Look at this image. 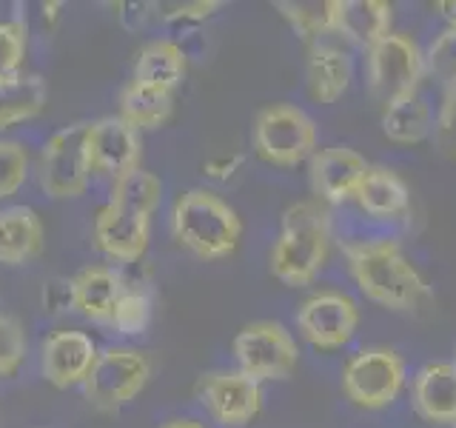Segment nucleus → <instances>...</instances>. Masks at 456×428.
<instances>
[{
	"label": "nucleus",
	"instance_id": "nucleus-1",
	"mask_svg": "<svg viewBox=\"0 0 456 428\" xmlns=\"http://www.w3.org/2000/svg\"><path fill=\"white\" fill-rule=\"evenodd\" d=\"M346 260L351 277L370 303L391 311H411L428 297V283L394 240L348 243Z\"/></svg>",
	"mask_w": 456,
	"mask_h": 428
},
{
	"label": "nucleus",
	"instance_id": "nucleus-2",
	"mask_svg": "<svg viewBox=\"0 0 456 428\" xmlns=\"http://www.w3.org/2000/svg\"><path fill=\"white\" fill-rule=\"evenodd\" d=\"M331 254V218L320 200H299L282 211L280 235L271 249V275L289 289H303L320 277Z\"/></svg>",
	"mask_w": 456,
	"mask_h": 428
},
{
	"label": "nucleus",
	"instance_id": "nucleus-3",
	"mask_svg": "<svg viewBox=\"0 0 456 428\" xmlns=\"http://www.w3.org/2000/svg\"><path fill=\"white\" fill-rule=\"evenodd\" d=\"M171 235L200 260H223L234 254L242 223L220 194L208 189L183 192L171 209Z\"/></svg>",
	"mask_w": 456,
	"mask_h": 428
},
{
	"label": "nucleus",
	"instance_id": "nucleus-4",
	"mask_svg": "<svg viewBox=\"0 0 456 428\" xmlns=\"http://www.w3.org/2000/svg\"><path fill=\"white\" fill-rule=\"evenodd\" d=\"M251 143L265 163L294 169L317 154V123L299 106L274 103L256 114Z\"/></svg>",
	"mask_w": 456,
	"mask_h": 428
},
{
	"label": "nucleus",
	"instance_id": "nucleus-5",
	"mask_svg": "<svg viewBox=\"0 0 456 428\" xmlns=\"http://www.w3.org/2000/svg\"><path fill=\"white\" fill-rule=\"evenodd\" d=\"M405 377V360L394 349L370 346L348 357L342 368V391L356 408L382 411L403 394Z\"/></svg>",
	"mask_w": 456,
	"mask_h": 428
},
{
	"label": "nucleus",
	"instance_id": "nucleus-6",
	"mask_svg": "<svg viewBox=\"0 0 456 428\" xmlns=\"http://www.w3.org/2000/svg\"><path fill=\"white\" fill-rule=\"evenodd\" d=\"M232 349L240 371L256 383L291 377L299 363L297 340L289 328L274 320H256L242 325Z\"/></svg>",
	"mask_w": 456,
	"mask_h": 428
},
{
	"label": "nucleus",
	"instance_id": "nucleus-7",
	"mask_svg": "<svg viewBox=\"0 0 456 428\" xmlns=\"http://www.w3.org/2000/svg\"><path fill=\"white\" fill-rule=\"evenodd\" d=\"M151 377V360L137 349L111 346L97 354V360L83 383L89 406L114 411L134 399Z\"/></svg>",
	"mask_w": 456,
	"mask_h": 428
},
{
	"label": "nucleus",
	"instance_id": "nucleus-8",
	"mask_svg": "<svg viewBox=\"0 0 456 428\" xmlns=\"http://www.w3.org/2000/svg\"><path fill=\"white\" fill-rule=\"evenodd\" d=\"M86 128L89 123H71L54 132L40 152L37 180L40 189L54 200L80 197L89 185V154H86Z\"/></svg>",
	"mask_w": 456,
	"mask_h": 428
},
{
	"label": "nucleus",
	"instance_id": "nucleus-9",
	"mask_svg": "<svg viewBox=\"0 0 456 428\" xmlns=\"http://www.w3.org/2000/svg\"><path fill=\"white\" fill-rule=\"evenodd\" d=\"M365 66L370 92L382 103H391L394 97L419 89V80L425 75V54L411 35L391 32L368 49Z\"/></svg>",
	"mask_w": 456,
	"mask_h": 428
},
{
	"label": "nucleus",
	"instance_id": "nucleus-10",
	"mask_svg": "<svg viewBox=\"0 0 456 428\" xmlns=\"http://www.w3.org/2000/svg\"><path fill=\"white\" fill-rule=\"evenodd\" d=\"M356 325H360V306L342 292H317L297 309L299 334L320 351L348 346Z\"/></svg>",
	"mask_w": 456,
	"mask_h": 428
},
{
	"label": "nucleus",
	"instance_id": "nucleus-11",
	"mask_svg": "<svg viewBox=\"0 0 456 428\" xmlns=\"http://www.w3.org/2000/svg\"><path fill=\"white\" fill-rule=\"evenodd\" d=\"M197 397L214 423L225 428L248 425L263 406L260 383L242 371H211L197 385Z\"/></svg>",
	"mask_w": 456,
	"mask_h": 428
},
{
	"label": "nucleus",
	"instance_id": "nucleus-12",
	"mask_svg": "<svg viewBox=\"0 0 456 428\" xmlns=\"http://www.w3.org/2000/svg\"><path fill=\"white\" fill-rule=\"evenodd\" d=\"M86 154H89L92 171H100V175L118 180L128 175V171L140 169V157H142L140 132L128 126L120 114L118 118L114 114L100 118L86 128Z\"/></svg>",
	"mask_w": 456,
	"mask_h": 428
},
{
	"label": "nucleus",
	"instance_id": "nucleus-13",
	"mask_svg": "<svg viewBox=\"0 0 456 428\" xmlns=\"http://www.w3.org/2000/svg\"><path fill=\"white\" fill-rule=\"evenodd\" d=\"M149 214L109 203L94 218V246L111 260L137 263L149 249Z\"/></svg>",
	"mask_w": 456,
	"mask_h": 428
},
{
	"label": "nucleus",
	"instance_id": "nucleus-14",
	"mask_svg": "<svg viewBox=\"0 0 456 428\" xmlns=\"http://www.w3.org/2000/svg\"><path fill=\"white\" fill-rule=\"evenodd\" d=\"M368 160L348 146H331L320 149L308 160V175H311V189L325 203H346L356 194L360 183L368 171Z\"/></svg>",
	"mask_w": 456,
	"mask_h": 428
},
{
	"label": "nucleus",
	"instance_id": "nucleus-15",
	"mask_svg": "<svg viewBox=\"0 0 456 428\" xmlns=\"http://www.w3.org/2000/svg\"><path fill=\"white\" fill-rule=\"evenodd\" d=\"M97 346L89 334L83 332H54L43 342L40 351V368L46 383L54 389H71L83 385L89 371L97 360Z\"/></svg>",
	"mask_w": 456,
	"mask_h": 428
},
{
	"label": "nucleus",
	"instance_id": "nucleus-16",
	"mask_svg": "<svg viewBox=\"0 0 456 428\" xmlns=\"http://www.w3.org/2000/svg\"><path fill=\"white\" fill-rule=\"evenodd\" d=\"M413 408L422 420L436 425L456 423V363H428L411 383Z\"/></svg>",
	"mask_w": 456,
	"mask_h": 428
},
{
	"label": "nucleus",
	"instance_id": "nucleus-17",
	"mask_svg": "<svg viewBox=\"0 0 456 428\" xmlns=\"http://www.w3.org/2000/svg\"><path fill=\"white\" fill-rule=\"evenodd\" d=\"M354 78L351 57L331 46V43H311L308 46V61H305V80H308V95L317 103L328 106L348 92Z\"/></svg>",
	"mask_w": 456,
	"mask_h": 428
},
{
	"label": "nucleus",
	"instance_id": "nucleus-18",
	"mask_svg": "<svg viewBox=\"0 0 456 428\" xmlns=\"http://www.w3.org/2000/svg\"><path fill=\"white\" fill-rule=\"evenodd\" d=\"M394 6L385 0H337L334 32L362 46L365 52L391 35Z\"/></svg>",
	"mask_w": 456,
	"mask_h": 428
},
{
	"label": "nucleus",
	"instance_id": "nucleus-19",
	"mask_svg": "<svg viewBox=\"0 0 456 428\" xmlns=\"http://www.w3.org/2000/svg\"><path fill=\"white\" fill-rule=\"evenodd\" d=\"M354 200L374 220H396L411 209V192L405 180L388 166H368Z\"/></svg>",
	"mask_w": 456,
	"mask_h": 428
},
{
	"label": "nucleus",
	"instance_id": "nucleus-20",
	"mask_svg": "<svg viewBox=\"0 0 456 428\" xmlns=\"http://www.w3.org/2000/svg\"><path fill=\"white\" fill-rule=\"evenodd\" d=\"M75 289V309L83 314L86 320L94 323H111L114 306L120 303L126 292L123 277L109 266H89L71 280Z\"/></svg>",
	"mask_w": 456,
	"mask_h": 428
},
{
	"label": "nucleus",
	"instance_id": "nucleus-21",
	"mask_svg": "<svg viewBox=\"0 0 456 428\" xmlns=\"http://www.w3.org/2000/svg\"><path fill=\"white\" fill-rule=\"evenodd\" d=\"M43 251V220L28 206L0 209V263L23 266Z\"/></svg>",
	"mask_w": 456,
	"mask_h": 428
},
{
	"label": "nucleus",
	"instance_id": "nucleus-22",
	"mask_svg": "<svg viewBox=\"0 0 456 428\" xmlns=\"http://www.w3.org/2000/svg\"><path fill=\"white\" fill-rule=\"evenodd\" d=\"M434 132V114L428 100L417 92L394 97L382 109V135L399 146H417Z\"/></svg>",
	"mask_w": 456,
	"mask_h": 428
},
{
	"label": "nucleus",
	"instance_id": "nucleus-23",
	"mask_svg": "<svg viewBox=\"0 0 456 428\" xmlns=\"http://www.w3.org/2000/svg\"><path fill=\"white\" fill-rule=\"evenodd\" d=\"M185 54L175 40H151L134 57V80L175 92L185 78Z\"/></svg>",
	"mask_w": 456,
	"mask_h": 428
},
{
	"label": "nucleus",
	"instance_id": "nucleus-24",
	"mask_svg": "<svg viewBox=\"0 0 456 428\" xmlns=\"http://www.w3.org/2000/svg\"><path fill=\"white\" fill-rule=\"evenodd\" d=\"M49 89L37 75H20L0 83V132L37 118L46 109Z\"/></svg>",
	"mask_w": 456,
	"mask_h": 428
},
{
	"label": "nucleus",
	"instance_id": "nucleus-25",
	"mask_svg": "<svg viewBox=\"0 0 456 428\" xmlns=\"http://www.w3.org/2000/svg\"><path fill=\"white\" fill-rule=\"evenodd\" d=\"M171 109H175V100L171 92L157 89V86L146 83H126L120 92V118L132 126V128H157L171 118Z\"/></svg>",
	"mask_w": 456,
	"mask_h": 428
},
{
	"label": "nucleus",
	"instance_id": "nucleus-26",
	"mask_svg": "<svg viewBox=\"0 0 456 428\" xmlns=\"http://www.w3.org/2000/svg\"><path fill=\"white\" fill-rule=\"evenodd\" d=\"M280 14L291 23L294 32L311 43H317L322 35L334 32L337 0H305V4H277Z\"/></svg>",
	"mask_w": 456,
	"mask_h": 428
},
{
	"label": "nucleus",
	"instance_id": "nucleus-27",
	"mask_svg": "<svg viewBox=\"0 0 456 428\" xmlns=\"http://www.w3.org/2000/svg\"><path fill=\"white\" fill-rule=\"evenodd\" d=\"M111 203H120V206H128V209H137L142 214H154V209L160 206L163 200V183L157 175L146 169H134L128 171V175L118 177L111 183Z\"/></svg>",
	"mask_w": 456,
	"mask_h": 428
},
{
	"label": "nucleus",
	"instance_id": "nucleus-28",
	"mask_svg": "<svg viewBox=\"0 0 456 428\" xmlns=\"http://www.w3.org/2000/svg\"><path fill=\"white\" fill-rule=\"evenodd\" d=\"M425 54V75L436 80L442 89H456V26H448Z\"/></svg>",
	"mask_w": 456,
	"mask_h": 428
},
{
	"label": "nucleus",
	"instance_id": "nucleus-29",
	"mask_svg": "<svg viewBox=\"0 0 456 428\" xmlns=\"http://www.w3.org/2000/svg\"><path fill=\"white\" fill-rule=\"evenodd\" d=\"M26 21H0V83L23 75Z\"/></svg>",
	"mask_w": 456,
	"mask_h": 428
},
{
	"label": "nucleus",
	"instance_id": "nucleus-30",
	"mask_svg": "<svg viewBox=\"0 0 456 428\" xmlns=\"http://www.w3.org/2000/svg\"><path fill=\"white\" fill-rule=\"evenodd\" d=\"M151 320V300L146 292H123L120 303L114 306L111 314V325L118 328L120 334H142L149 328Z\"/></svg>",
	"mask_w": 456,
	"mask_h": 428
},
{
	"label": "nucleus",
	"instance_id": "nucleus-31",
	"mask_svg": "<svg viewBox=\"0 0 456 428\" xmlns=\"http://www.w3.org/2000/svg\"><path fill=\"white\" fill-rule=\"evenodd\" d=\"M28 177V152L18 140H0V200L12 197Z\"/></svg>",
	"mask_w": 456,
	"mask_h": 428
},
{
	"label": "nucleus",
	"instance_id": "nucleus-32",
	"mask_svg": "<svg viewBox=\"0 0 456 428\" xmlns=\"http://www.w3.org/2000/svg\"><path fill=\"white\" fill-rule=\"evenodd\" d=\"M23 360H26L23 325L14 317H9V314H0V377L18 374Z\"/></svg>",
	"mask_w": 456,
	"mask_h": 428
},
{
	"label": "nucleus",
	"instance_id": "nucleus-33",
	"mask_svg": "<svg viewBox=\"0 0 456 428\" xmlns=\"http://www.w3.org/2000/svg\"><path fill=\"white\" fill-rule=\"evenodd\" d=\"M434 137L442 154L456 157V89H448L445 97H442L439 114L434 120Z\"/></svg>",
	"mask_w": 456,
	"mask_h": 428
},
{
	"label": "nucleus",
	"instance_id": "nucleus-34",
	"mask_svg": "<svg viewBox=\"0 0 456 428\" xmlns=\"http://www.w3.org/2000/svg\"><path fill=\"white\" fill-rule=\"evenodd\" d=\"M43 309L52 311V314L75 309V289H71V280L54 277L43 285Z\"/></svg>",
	"mask_w": 456,
	"mask_h": 428
},
{
	"label": "nucleus",
	"instance_id": "nucleus-35",
	"mask_svg": "<svg viewBox=\"0 0 456 428\" xmlns=\"http://www.w3.org/2000/svg\"><path fill=\"white\" fill-rule=\"evenodd\" d=\"M214 9H220V4H185L177 6V12H171V18H208Z\"/></svg>",
	"mask_w": 456,
	"mask_h": 428
},
{
	"label": "nucleus",
	"instance_id": "nucleus-36",
	"mask_svg": "<svg viewBox=\"0 0 456 428\" xmlns=\"http://www.w3.org/2000/svg\"><path fill=\"white\" fill-rule=\"evenodd\" d=\"M436 9H439L442 14H445L451 26H456V0H439Z\"/></svg>",
	"mask_w": 456,
	"mask_h": 428
},
{
	"label": "nucleus",
	"instance_id": "nucleus-37",
	"mask_svg": "<svg viewBox=\"0 0 456 428\" xmlns=\"http://www.w3.org/2000/svg\"><path fill=\"white\" fill-rule=\"evenodd\" d=\"M163 428H206V425H200V423H194V420H171V423H166Z\"/></svg>",
	"mask_w": 456,
	"mask_h": 428
},
{
	"label": "nucleus",
	"instance_id": "nucleus-38",
	"mask_svg": "<svg viewBox=\"0 0 456 428\" xmlns=\"http://www.w3.org/2000/svg\"><path fill=\"white\" fill-rule=\"evenodd\" d=\"M453 428H456V423H453Z\"/></svg>",
	"mask_w": 456,
	"mask_h": 428
}]
</instances>
